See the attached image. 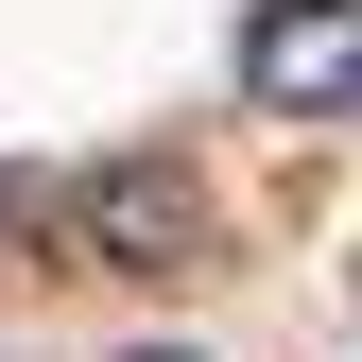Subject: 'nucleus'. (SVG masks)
Masks as SVG:
<instances>
[{
  "label": "nucleus",
  "mask_w": 362,
  "mask_h": 362,
  "mask_svg": "<svg viewBox=\"0 0 362 362\" xmlns=\"http://www.w3.org/2000/svg\"><path fill=\"white\" fill-rule=\"evenodd\" d=\"M52 242L86 276H190L207 259V190H190V156H104L86 190H52Z\"/></svg>",
  "instance_id": "1"
},
{
  "label": "nucleus",
  "mask_w": 362,
  "mask_h": 362,
  "mask_svg": "<svg viewBox=\"0 0 362 362\" xmlns=\"http://www.w3.org/2000/svg\"><path fill=\"white\" fill-rule=\"evenodd\" d=\"M242 104L259 121H362V0H259L242 18Z\"/></svg>",
  "instance_id": "2"
},
{
  "label": "nucleus",
  "mask_w": 362,
  "mask_h": 362,
  "mask_svg": "<svg viewBox=\"0 0 362 362\" xmlns=\"http://www.w3.org/2000/svg\"><path fill=\"white\" fill-rule=\"evenodd\" d=\"M35 242H52V173H18V156H0V259H35Z\"/></svg>",
  "instance_id": "3"
},
{
  "label": "nucleus",
  "mask_w": 362,
  "mask_h": 362,
  "mask_svg": "<svg viewBox=\"0 0 362 362\" xmlns=\"http://www.w3.org/2000/svg\"><path fill=\"white\" fill-rule=\"evenodd\" d=\"M121 362H207V345H121Z\"/></svg>",
  "instance_id": "4"
}]
</instances>
